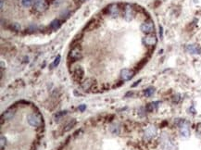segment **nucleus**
<instances>
[{
  "instance_id": "nucleus-17",
  "label": "nucleus",
  "mask_w": 201,
  "mask_h": 150,
  "mask_svg": "<svg viewBox=\"0 0 201 150\" xmlns=\"http://www.w3.org/2000/svg\"><path fill=\"white\" fill-rule=\"evenodd\" d=\"M0 141H1V143H0V148H1V150H3L4 147L7 145V139L4 135H1V139H0Z\"/></svg>"
},
{
  "instance_id": "nucleus-21",
  "label": "nucleus",
  "mask_w": 201,
  "mask_h": 150,
  "mask_svg": "<svg viewBox=\"0 0 201 150\" xmlns=\"http://www.w3.org/2000/svg\"><path fill=\"white\" fill-rule=\"evenodd\" d=\"M60 56L58 55L56 58H55V61H54V65L55 66H57L58 65V63H60Z\"/></svg>"
},
{
  "instance_id": "nucleus-16",
  "label": "nucleus",
  "mask_w": 201,
  "mask_h": 150,
  "mask_svg": "<svg viewBox=\"0 0 201 150\" xmlns=\"http://www.w3.org/2000/svg\"><path fill=\"white\" fill-rule=\"evenodd\" d=\"M95 25H96V21L95 20H92V21H90L89 22H88V24H87V26H85V30L86 31H91V30H93L94 28H95Z\"/></svg>"
},
{
  "instance_id": "nucleus-20",
  "label": "nucleus",
  "mask_w": 201,
  "mask_h": 150,
  "mask_svg": "<svg viewBox=\"0 0 201 150\" xmlns=\"http://www.w3.org/2000/svg\"><path fill=\"white\" fill-rule=\"evenodd\" d=\"M11 28L13 29V30H15V31H20V29H21V26L18 24V23H13L12 25H11Z\"/></svg>"
},
{
  "instance_id": "nucleus-11",
  "label": "nucleus",
  "mask_w": 201,
  "mask_h": 150,
  "mask_svg": "<svg viewBox=\"0 0 201 150\" xmlns=\"http://www.w3.org/2000/svg\"><path fill=\"white\" fill-rule=\"evenodd\" d=\"M124 16H125V19L127 21H131L133 19V8L130 5H127L126 7H125L124 10Z\"/></svg>"
},
{
  "instance_id": "nucleus-2",
  "label": "nucleus",
  "mask_w": 201,
  "mask_h": 150,
  "mask_svg": "<svg viewBox=\"0 0 201 150\" xmlns=\"http://www.w3.org/2000/svg\"><path fill=\"white\" fill-rule=\"evenodd\" d=\"M35 10L39 12H44L47 10L48 4L46 0H35V4H33Z\"/></svg>"
},
{
  "instance_id": "nucleus-3",
  "label": "nucleus",
  "mask_w": 201,
  "mask_h": 150,
  "mask_svg": "<svg viewBox=\"0 0 201 150\" xmlns=\"http://www.w3.org/2000/svg\"><path fill=\"white\" fill-rule=\"evenodd\" d=\"M72 77L76 82H82V80L83 79V76H85V71L82 68V67L78 66L74 69L73 73H72Z\"/></svg>"
},
{
  "instance_id": "nucleus-14",
  "label": "nucleus",
  "mask_w": 201,
  "mask_h": 150,
  "mask_svg": "<svg viewBox=\"0 0 201 150\" xmlns=\"http://www.w3.org/2000/svg\"><path fill=\"white\" fill-rule=\"evenodd\" d=\"M75 124H76V120H71V121L64 127L63 132H67L71 131V130L75 126Z\"/></svg>"
},
{
  "instance_id": "nucleus-24",
  "label": "nucleus",
  "mask_w": 201,
  "mask_h": 150,
  "mask_svg": "<svg viewBox=\"0 0 201 150\" xmlns=\"http://www.w3.org/2000/svg\"><path fill=\"white\" fill-rule=\"evenodd\" d=\"M3 6H4V0H1V10L3 8Z\"/></svg>"
},
{
  "instance_id": "nucleus-23",
  "label": "nucleus",
  "mask_w": 201,
  "mask_h": 150,
  "mask_svg": "<svg viewBox=\"0 0 201 150\" xmlns=\"http://www.w3.org/2000/svg\"><path fill=\"white\" fill-rule=\"evenodd\" d=\"M141 82V80H139V81H137V82H135V85H133V87H135V86H136V85H138V83H139V82Z\"/></svg>"
},
{
  "instance_id": "nucleus-7",
  "label": "nucleus",
  "mask_w": 201,
  "mask_h": 150,
  "mask_svg": "<svg viewBox=\"0 0 201 150\" xmlns=\"http://www.w3.org/2000/svg\"><path fill=\"white\" fill-rule=\"evenodd\" d=\"M133 74H135V72L133 71H131L129 69H123L121 71V77L123 81H129L130 79L133 78Z\"/></svg>"
},
{
  "instance_id": "nucleus-4",
  "label": "nucleus",
  "mask_w": 201,
  "mask_h": 150,
  "mask_svg": "<svg viewBox=\"0 0 201 150\" xmlns=\"http://www.w3.org/2000/svg\"><path fill=\"white\" fill-rule=\"evenodd\" d=\"M141 31L145 33H151L154 31V23L152 21H147L141 25Z\"/></svg>"
},
{
  "instance_id": "nucleus-18",
  "label": "nucleus",
  "mask_w": 201,
  "mask_h": 150,
  "mask_svg": "<svg viewBox=\"0 0 201 150\" xmlns=\"http://www.w3.org/2000/svg\"><path fill=\"white\" fill-rule=\"evenodd\" d=\"M21 3L25 7H30L32 4V0H21Z\"/></svg>"
},
{
  "instance_id": "nucleus-9",
  "label": "nucleus",
  "mask_w": 201,
  "mask_h": 150,
  "mask_svg": "<svg viewBox=\"0 0 201 150\" xmlns=\"http://www.w3.org/2000/svg\"><path fill=\"white\" fill-rule=\"evenodd\" d=\"M186 50L191 54H201V48L197 45H188Z\"/></svg>"
},
{
  "instance_id": "nucleus-19",
  "label": "nucleus",
  "mask_w": 201,
  "mask_h": 150,
  "mask_svg": "<svg viewBox=\"0 0 201 150\" xmlns=\"http://www.w3.org/2000/svg\"><path fill=\"white\" fill-rule=\"evenodd\" d=\"M67 114V111H60V112H57L56 115H55V119H56V121H58L60 120L61 117H63L64 115H66Z\"/></svg>"
},
{
  "instance_id": "nucleus-1",
  "label": "nucleus",
  "mask_w": 201,
  "mask_h": 150,
  "mask_svg": "<svg viewBox=\"0 0 201 150\" xmlns=\"http://www.w3.org/2000/svg\"><path fill=\"white\" fill-rule=\"evenodd\" d=\"M27 121H28V123L31 125V126H33V127H38L42 124V121H43V118H42L41 114L39 113H32L30 115H28L27 117Z\"/></svg>"
},
{
  "instance_id": "nucleus-13",
  "label": "nucleus",
  "mask_w": 201,
  "mask_h": 150,
  "mask_svg": "<svg viewBox=\"0 0 201 150\" xmlns=\"http://www.w3.org/2000/svg\"><path fill=\"white\" fill-rule=\"evenodd\" d=\"M158 104H160V102H152V103H149V104L147 106V107H146L147 111H148V112H152V111H154V110H156V108L158 107Z\"/></svg>"
},
{
  "instance_id": "nucleus-22",
  "label": "nucleus",
  "mask_w": 201,
  "mask_h": 150,
  "mask_svg": "<svg viewBox=\"0 0 201 150\" xmlns=\"http://www.w3.org/2000/svg\"><path fill=\"white\" fill-rule=\"evenodd\" d=\"M86 108V106L85 105H81V106H79V110L80 111H85V110Z\"/></svg>"
},
{
  "instance_id": "nucleus-15",
  "label": "nucleus",
  "mask_w": 201,
  "mask_h": 150,
  "mask_svg": "<svg viewBox=\"0 0 201 150\" xmlns=\"http://www.w3.org/2000/svg\"><path fill=\"white\" fill-rule=\"evenodd\" d=\"M154 93H155V88H153V87H149L145 90V96L147 97H150L151 96H153Z\"/></svg>"
},
{
  "instance_id": "nucleus-25",
  "label": "nucleus",
  "mask_w": 201,
  "mask_h": 150,
  "mask_svg": "<svg viewBox=\"0 0 201 150\" xmlns=\"http://www.w3.org/2000/svg\"><path fill=\"white\" fill-rule=\"evenodd\" d=\"M85 1H87V0H85Z\"/></svg>"
},
{
  "instance_id": "nucleus-6",
  "label": "nucleus",
  "mask_w": 201,
  "mask_h": 150,
  "mask_svg": "<svg viewBox=\"0 0 201 150\" xmlns=\"http://www.w3.org/2000/svg\"><path fill=\"white\" fill-rule=\"evenodd\" d=\"M15 114H16V111H15V110H12V108H10V110H6V111L1 115V123H3L4 121H10V120H12V119L14 118Z\"/></svg>"
},
{
  "instance_id": "nucleus-10",
  "label": "nucleus",
  "mask_w": 201,
  "mask_h": 150,
  "mask_svg": "<svg viewBox=\"0 0 201 150\" xmlns=\"http://www.w3.org/2000/svg\"><path fill=\"white\" fill-rule=\"evenodd\" d=\"M144 43L147 46H155L157 44V37L153 35H149L144 38Z\"/></svg>"
},
{
  "instance_id": "nucleus-5",
  "label": "nucleus",
  "mask_w": 201,
  "mask_h": 150,
  "mask_svg": "<svg viewBox=\"0 0 201 150\" xmlns=\"http://www.w3.org/2000/svg\"><path fill=\"white\" fill-rule=\"evenodd\" d=\"M82 51L79 47H74L72 48V50L70 52L69 54V57L72 61H76V60H79L80 58H82Z\"/></svg>"
},
{
  "instance_id": "nucleus-12",
  "label": "nucleus",
  "mask_w": 201,
  "mask_h": 150,
  "mask_svg": "<svg viewBox=\"0 0 201 150\" xmlns=\"http://www.w3.org/2000/svg\"><path fill=\"white\" fill-rule=\"evenodd\" d=\"M60 26H61V21H60V20H55V21H53L51 23H50V28H51L52 30H54V31L60 29Z\"/></svg>"
},
{
  "instance_id": "nucleus-8",
  "label": "nucleus",
  "mask_w": 201,
  "mask_h": 150,
  "mask_svg": "<svg viewBox=\"0 0 201 150\" xmlns=\"http://www.w3.org/2000/svg\"><path fill=\"white\" fill-rule=\"evenodd\" d=\"M94 83H95V80H94V79H92V78H87L86 80H85V81H83V82H82L81 87H82V90L86 91V90L91 89L92 86H93Z\"/></svg>"
}]
</instances>
